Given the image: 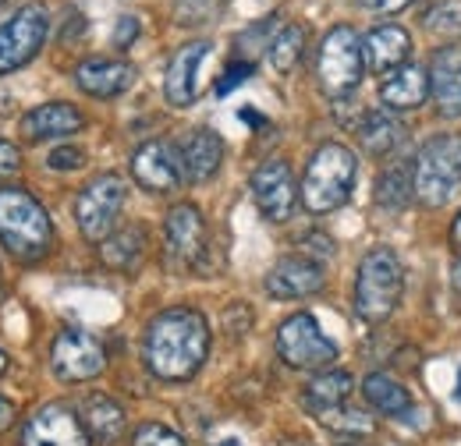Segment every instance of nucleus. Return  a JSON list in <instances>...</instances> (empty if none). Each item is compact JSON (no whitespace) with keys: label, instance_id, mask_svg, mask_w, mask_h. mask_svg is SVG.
I'll use <instances>...</instances> for the list:
<instances>
[{"label":"nucleus","instance_id":"1","mask_svg":"<svg viewBox=\"0 0 461 446\" xmlns=\"http://www.w3.org/2000/svg\"><path fill=\"white\" fill-rule=\"evenodd\" d=\"M206 354H210V323L203 312L177 305L149 319L142 336V358L157 379L164 383L192 379L203 369Z\"/></svg>","mask_w":461,"mask_h":446},{"label":"nucleus","instance_id":"2","mask_svg":"<svg viewBox=\"0 0 461 446\" xmlns=\"http://www.w3.org/2000/svg\"><path fill=\"white\" fill-rule=\"evenodd\" d=\"M0 245L18 263H40L54 248L50 213L18 184H0Z\"/></svg>","mask_w":461,"mask_h":446},{"label":"nucleus","instance_id":"3","mask_svg":"<svg viewBox=\"0 0 461 446\" xmlns=\"http://www.w3.org/2000/svg\"><path fill=\"white\" fill-rule=\"evenodd\" d=\"M355 177H358L355 153L341 142H323L309 156V167L302 174V188H298L302 206L316 217L341 210L355 192Z\"/></svg>","mask_w":461,"mask_h":446},{"label":"nucleus","instance_id":"4","mask_svg":"<svg viewBox=\"0 0 461 446\" xmlns=\"http://www.w3.org/2000/svg\"><path fill=\"white\" fill-rule=\"evenodd\" d=\"M404 294L402 259L391 248H369L355 273V316L366 323H384L394 316Z\"/></svg>","mask_w":461,"mask_h":446},{"label":"nucleus","instance_id":"5","mask_svg":"<svg viewBox=\"0 0 461 446\" xmlns=\"http://www.w3.org/2000/svg\"><path fill=\"white\" fill-rule=\"evenodd\" d=\"M411 177H415V199L429 210L447 206L461 192V135H433L415 164H411Z\"/></svg>","mask_w":461,"mask_h":446},{"label":"nucleus","instance_id":"6","mask_svg":"<svg viewBox=\"0 0 461 446\" xmlns=\"http://www.w3.org/2000/svg\"><path fill=\"white\" fill-rule=\"evenodd\" d=\"M316 75H320V89L330 100H345L348 93L358 89V82L366 75V50H362V40L351 25H334L323 36Z\"/></svg>","mask_w":461,"mask_h":446},{"label":"nucleus","instance_id":"7","mask_svg":"<svg viewBox=\"0 0 461 446\" xmlns=\"http://www.w3.org/2000/svg\"><path fill=\"white\" fill-rule=\"evenodd\" d=\"M124 199H128V184H124L121 174L93 177L75 199V223L82 230V237L93 241V245L107 241L117 230V217L124 210Z\"/></svg>","mask_w":461,"mask_h":446},{"label":"nucleus","instance_id":"8","mask_svg":"<svg viewBox=\"0 0 461 446\" xmlns=\"http://www.w3.org/2000/svg\"><path fill=\"white\" fill-rule=\"evenodd\" d=\"M277 354L291 369H309V372H323L338 361V343L320 330L316 316L309 312H294L281 323L277 330Z\"/></svg>","mask_w":461,"mask_h":446},{"label":"nucleus","instance_id":"9","mask_svg":"<svg viewBox=\"0 0 461 446\" xmlns=\"http://www.w3.org/2000/svg\"><path fill=\"white\" fill-rule=\"evenodd\" d=\"M50 32V14L43 4H22L4 25H0V75H11L25 67L43 50Z\"/></svg>","mask_w":461,"mask_h":446},{"label":"nucleus","instance_id":"10","mask_svg":"<svg viewBox=\"0 0 461 446\" xmlns=\"http://www.w3.org/2000/svg\"><path fill=\"white\" fill-rule=\"evenodd\" d=\"M50 369L60 383H89L104 376L107 369V351L93 334L78 326H64L50 343Z\"/></svg>","mask_w":461,"mask_h":446},{"label":"nucleus","instance_id":"11","mask_svg":"<svg viewBox=\"0 0 461 446\" xmlns=\"http://www.w3.org/2000/svg\"><path fill=\"white\" fill-rule=\"evenodd\" d=\"M164 245H167V259L177 270H203L210 259V230L203 210L192 202L174 206L164 220Z\"/></svg>","mask_w":461,"mask_h":446},{"label":"nucleus","instance_id":"12","mask_svg":"<svg viewBox=\"0 0 461 446\" xmlns=\"http://www.w3.org/2000/svg\"><path fill=\"white\" fill-rule=\"evenodd\" d=\"M18 446H93V436H89L82 415H75L68 404L54 400V404L36 407L25 418Z\"/></svg>","mask_w":461,"mask_h":446},{"label":"nucleus","instance_id":"13","mask_svg":"<svg viewBox=\"0 0 461 446\" xmlns=\"http://www.w3.org/2000/svg\"><path fill=\"white\" fill-rule=\"evenodd\" d=\"M252 202L256 210L267 217L270 223H285L294 213V202H298V188H294V174L285 160H267L252 170Z\"/></svg>","mask_w":461,"mask_h":446},{"label":"nucleus","instance_id":"14","mask_svg":"<svg viewBox=\"0 0 461 446\" xmlns=\"http://www.w3.org/2000/svg\"><path fill=\"white\" fill-rule=\"evenodd\" d=\"M131 177L149 195H171L181 188L185 170L177 160V149L164 138H149L131 153Z\"/></svg>","mask_w":461,"mask_h":446},{"label":"nucleus","instance_id":"15","mask_svg":"<svg viewBox=\"0 0 461 446\" xmlns=\"http://www.w3.org/2000/svg\"><path fill=\"white\" fill-rule=\"evenodd\" d=\"M323 266L316 259H309L305 252L302 255H285L270 266V273L263 280L267 294L270 298H281V301H298V298H312L316 290H323Z\"/></svg>","mask_w":461,"mask_h":446},{"label":"nucleus","instance_id":"16","mask_svg":"<svg viewBox=\"0 0 461 446\" xmlns=\"http://www.w3.org/2000/svg\"><path fill=\"white\" fill-rule=\"evenodd\" d=\"M210 50L213 47L206 40L177 47V54L167 64V78H164V96H167L171 107H192L199 100V71H203Z\"/></svg>","mask_w":461,"mask_h":446},{"label":"nucleus","instance_id":"17","mask_svg":"<svg viewBox=\"0 0 461 446\" xmlns=\"http://www.w3.org/2000/svg\"><path fill=\"white\" fill-rule=\"evenodd\" d=\"M75 85L93 100H117L135 85V67L114 57H89L75 67Z\"/></svg>","mask_w":461,"mask_h":446},{"label":"nucleus","instance_id":"18","mask_svg":"<svg viewBox=\"0 0 461 446\" xmlns=\"http://www.w3.org/2000/svg\"><path fill=\"white\" fill-rule=\"evenodd\" d=\"M177 160L185 170V181L206 184L224 164V138L213 128H195L177 142Z\"/></svg>","mask_w":461,"mask_h":446},{"label":"nucleus","instance_id":"19","mask_svg":"<svg viewBox=\"0 0 461 446\" xmlns=\"http://www.w3.org/2000/svg\"><path fill=\"white\" fill-rule=\"evenodd\" d=\"M86 128V113L78 111L75 103H40L22 117L18 131L29 138V142H50V138H68V135H78Z\"/></svg>","mask_w":461,"mask_h":446},{"label":"nucleus","instance_id":"20","mask_svg":"<svg viewBox=\"0 0 461 446\" xmlns=\"http://www.w3.org/2000/svg\"><path fill=\"white\" fill-rule=\"evenodd\" d=\"M429 96L444 117H461V43L440 47L429 64Z\"/></svg>","mask_w":461,"mask_h":446},{"label":"nucleus","instance_id":"21","mask_svg":"<svg viewBox=\"0 0 461 446\" xmlns=\"http://www.w3.org/2000/svg\"><path fill=\"white\" fill-rule=\"evenodd\" d=\"M429 96V71L419 64H402L380 82V100L387 111H415Z\"/></svg>","mask_w":461,"mask_h":446},{"label":"nucleus","instance_id":"22","mask_svg":"<svg viewBox=\"0 0 461 446\" xmlns=\"http://www.w3.org/2000/svg\"><path fill=\"white\" fill-rule=\"evenodd\" d=\"M362 50H366V67H373L376 75H391L404 64V57L411 50V36L402 25H380L366 36Z\"/></svg>","mask_w":461,"mask_h":446},{"label":"nucleus","instance_id":"23","mask_svg":"<svg viewBox=\"0 0 461 446\" xmlns=\"http://www.w3.org/2000/svg\"><path fill=\"white\" fill-rule=\"evenodd\" d=\"M82 422H86V429H89V436H93L96 443L111 446L124 436L128 415H124V407H121L117 400H111L107 393H93V397H86V404H82Z\"/></svg>","mask_w":461,"mask_h":446},{"label":"nucleus","instance_id":"24","mask_svg":"<svg viewBox=\"0 0 461 446\" xmlns=\"http://www.w3.org/2000/svg\"><path fill=\"white\" fill-rule=\"evenodd\" d=\"M146 255V230L139 223L114 230L107 241H100V263L117 273H131Z\"/></svg>","mask_w":461,"mask_h":446},{"label":"nucleus","instance_id":"25","mask_svg":"<svg viewBox=\"0 0 461 446\" xmlns=\"http://www.w3.org/2000/svg\"><path fill=\"white\" fill-rule=\"evenodd\" d=\"M404 128L402 120L394 117V111L380 107V111H369L362 120H358V142L369 156H387L398 142H402Z\"/></svg>","mask_w":461,"mask_h":446},{"label":"nucleus","instance_id":"26","mask_svg":"<svg viewBox=\"0 0 461 446\" xmlns=\"http://www.w3.org/2000/svg\"><path fill=\"white\" fill-rule=\"evenodd\" d=\"M351 390H355V379H351L348 372H341V369H323L320 376L309 379L302 400H305V407H309L312 415H323V411H330V407L348 404Z\"/></svg>","mask_w":461,"mask_h":446},{"label":"nucleus","instance_id":"27","mask_svg":"<svg viewBox=\"0 0 461 446\" xmlns=\"http://www.w3.org/2000/svg\"><path fill=\"white\" fill-rule=\"evenodd\" d=\"M362 393H366V400H369L380 415H387V418H408V415L415 411L411 393L404 390L394 376H387V372H369V376L362 379Z\"/></svg>","mask_w":461,"mask_h":446},{"label":"nucleus","instance_id":"28","mask_svg":"<svg viewBox=\"0 0 461 446\" xmlns=\"http://www.w3.org/2000/svg\"><path fill=\"white\" fill-rule=\"evenodd\" d=\"M302 54H305V29L302 25H285L267 47V60L277 75H291L298 67Z\"/></svg>","mask_w":461,"mask_h":446},{"label":"nucleus","instance_id":"29","mask_svg":"<svg viewBox=\"0 0 461 446\" xmlns=\"http://www.w3.org/2000/svg\"><path fill=\"white\" fill-rule=\"evenodd\" d=\"M411 199H415L411 167H387L376 177V206H384V210H404Z\"/></svg>","mask_w":461,"mask_h":446},{"label":"nucleus","instance_id":"30","mask_svg":"<svg viewBox=\"0 0 461 446\" xmlns=\"http://www.w3.org/2000/svg\"><path fill=\"white\" fill-rule=\"evenodd\" d=\"M320 422H323V429H330V433H338V436H348V440H358V436H373V429H376V422L366 415V411H358V407H330V411H323V415H316Z\"/></svg>","mask_w":461,"mask_h":446},{"label":"nucleus","instance_id":"31","mask_svg":"<svg viewBox=\"0 0 461 446\" xmlns=\"http://www.w3.org/2000/svg\"><path fill=\"white\" fill-rule=\"evenodd\" d=\"M221 7L224 0H174V18L177 25H206L221 14Z\"/></svg>","mask_w":461,"mask_h":446},{"label":"nucleus","instance_id":"32","mask_svg":"<svg viewBox=\"0 0 461 446\" xmlns=\"http://www.w3.org/2000/svg\"><path fill=\"white\" fill-rule=\"evenodd\" d=\"M426 29H429V32H444V36H461L458 0H444V4L429 7V11H426Z\"/></svg>","mask_w":461,"mask_h":446},{"label":"nucleus","instance_id":"33","mask_svg":"<svg viewBox=\"0 0 461 446\" xmlns=\"http://www.w3.org/2000/svg\"><path fill=\"white\" fill-rule=\"evenodd\" d=\"M131 446H188L171 425H160V422H146L135 429L131 436Z\"/></svg>","mask_w":461,"mask_h":446},{"label":"nucleus","instance_id":"34","mask_svg":"<svg viewBox=\"0 0 461 446\" xmlns=\"http://www.w3.org/2000/svg\"><path fill=\"white\" fill-rule=\"evenodd\" d=\"M47 167L50 170H78L86 167V153L78 146H60L47 156Z\"/></svg>","mask_w":461,"mask_h":446},{"label":"nucleus","instance_id":"35","mask_svg":"<svg viewBox=\"0 0 461 446\" xmlns=\"http://www.w3.org/2000/svg\"><path fill=\"white\" fill-rule=\"evenodd\" d=\"M249 75H252V64H249V60H241V64H230L228 71H224V78L217 82V96H228L234 85L249 82Z\"/></svg>","mask_w":461,"mask_h":446},{"label":"nucleus","instance_id":"36","mask_svg":"<svg viewBox=\"0 0 461 446\" xmlns=\"http://www.w3.org/2000/svg\"><path fill=\"white\" fill-rule=\"evenodd\" d=\"M135 36H139V18L135 14H121L114 29V47L117 50H128L135 43Z\"/></svg>","mask_w":461,"mask_h":446},{"label":"nucleus","instance_id":"37","mask_svg":"<svg viewBox=\"0 0 461 446\" xmlns=\"http://www.w3.org/2000/svg\"><path fill=\"white\" fill-rule=\"evenodd\" d=\"M18 170H22V149L14 142H4L0 138V181L11 177V174H18Z\"/></svg>","mask_w":461,"mask_h":446},{"label":"nucleus","instance_id":"38","mask_svg":"<svg viewBox=\"0 0 461 446\" xmlns=\"http://www.w3.org/2000/svg\"><path fill=\"white\" fill-rule=\"evenodd\" d=\"M369 11H402V7H408L411 0H362Z\"/></svg>","mask_w":461,"mask_h":446},{"label":"nucleus","instance_id":"39","mask_svg":"<svg viewBox=\"0 0 461 446\" xmlns=\"http://www.w3.org/2000/svg\"><path fill=\"white\" fill-rule=\"evenodd\" d=\"M14 422V404L7 397H0V429H7Z\"/></svg>","mask_w":461,"mask_h":446},{"label":"nucleus","instance_id":"40","mask_svg":"<svg viewBox=\"0 0 461 446\" xmlns=\"http://www.w3.org/2000/svg\"><path fill=\"white\" fill-rule=\"evenodd\" d=\"M451 245L461 252V213L455 217V223H451Z\"/></svg>","mask_w":461,"mask_h":446},{"label":"nucleus","instance_id":"41","mask_svg":"<svg viewBox=\"0 0 461 446\" xmlns=\"http://www.w3.org/2000/svg\"><path fill=\"white\" fill-rule=\"evenodd\" d=\"M451 280H455V290L461 294V263L455 266V273H451Z\"/></svg>","mask_w":461,"mask_h":446},{"label":"nucleus","instance_id":"42","mask_svg":"<svg viewBox=\"0 0 461 446\" xmlns=\"http://www.w3.org/2000/svg\"><path fill=\"white\" fill-rule=\"evenodd\" d=\"M4 372H7V354L0 351V376H4Z\"/></svg>","mask_w":461,"mask_h":446},{"label":"nucleus","instance_id":"43","mask_svg":"<svg viewBox=\"0 0 461 446\" xmlns=\"http://www.w3.org/2000/svg\"><path fill=\"white\" fill-rule=\"evenodd\" d=\"M221 446H238V443H234V440H228V443H221Z\"/></svg>","mask_w":461,"mask_h":446},{"label":"nucleus","instance_id":"44","mask_svg":"<svg viewBox=\"0 0 461 446\" xmlns=\"http://www.w3.org/2000/svg\"><path fill=\"white\" fill-rule=\"evenodd\" d=\"M0 301H4V287H0Z\"/></svg>","mask_w":461,"mask_h":446}]
</instances>
